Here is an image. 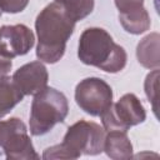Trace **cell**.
<instances>
[{"instance_id": "ac0fdd59", "label": "cell", "mask_w": 160, "mask_h": 160, "mask_svg": "<svg viewBox=\"0 0 160 160\" xmlns=\"http://www.w3.org/2000/svg\"><path fill=\"white\" fill-rule=\"evenodd\" d=\"M11 66H12L11 59H8V58H4V56H0V76L6 75V74L11 70Z\"/></svg>"}, {"instance_id": "6da1fadb", "label": "cell", "mask_w": 160, "mask_h": 160, "mask_svg": "<svg viewBox=\"0 0 160 160\" xmlns=\"http://www.w3.org/2000/svg\"><path fill=\"white\" fill-rule=\"evenodd\" d=\"M75 21L56 2L46 5L36 16V56L46 64L58 62L65 54L66 42L72 35Z\"/></svg>"}, {"instance_id": "7c38bea8", "label": "cell", "mask_w": 160, "mask_h": 160, "mask_svg": "<svg viewBox=\"0 0 160 160\" xmlns=\"http://www.w3.org/2000/svg\"><path fill=\"white\" fill-rule=\"evenodd\" d=\"M22 99L24 94L18 89L12 78L0 76V119L8 115Z\"/></svg>"}, {"instance_id": "2e32d148", "label": "cell", "mask_w": 160, "mask_h": 160, "mask_svg": "<svg viewBox=\"0 0 160 160\" xmlns=\"http://www.w3.org/2000/svg\"><path fill=\"white\" fill-rule=\"evenodd\" d=\"M29 4V0H0V11L8 14L21 12Z\"/></svg>"}, {"instance_id": "7a4b0ae2", "label": "cell", "mask_w": 160, "mask_h": 160, "mask_svg": "<svg viewBox=\"0 0 160 160\" xmlns=\"http://www.w3.org/2000/svg\"><path fill=\"white\" fill-rule=\"evenodd\" d=\"M78 56L85 65L111 74L121 71L128 61L125 49L101 28H89L82 31L79 39Z\"/></svg>"}, {"instance_id": "ba28073f", "label": "cell", "mask_w": 160, "mask_h": 160, "mask_svg": "<svg viewBox=\"0 0 160 160\" xmlns=\"http://www.w3.org/2000/svg\"><path fill=\"white\" fill-rule=\"evenodd\" d=\"M35 44L34 32L24 24L0 28V56L14 59L28 54Z\"/></svg>"}, {"instance_id": "5b68a950", "label": "cell", "mask_w": 160, "mask_h": 160, "mask_svg": "<svg viewBox=\"0 0 160 160\" xmlns=\"http://www.w3.org/2000/svg\"><path fill=\"white\" fill-rule=\"evenodd\" d=\"M105 131H126L135 125L145 121L146 111L135 94L122 95L115 104H111L100 116Z\"/></svg>"}, {"instance_id": "3957f363", "label": "cell", "mask_w": 160, "mask_h": 160, "mask_svg": "<svg viewBox=\"0 0 160 160\" xmlns=\"http://www.w3.org/2000/svg\"><path fill=\"white\" fill-rule=\"evenodd\" d=\"M105 130L96 122L79 120L69 126L59 145L44 150L42 159H78L81 155H99L104 151Z\"/></svg>"}, {"instance_id": "4fadbf2b", "label": "cell", "mask_w": 160, "mask_h": 160, "mask_svg": "<svg viewBox=\"0 0 160 160\" xmlns=\"http://www.w3.org/2000/svg\"><path fill=\"white\" fill-rule=\"evenodd\" d=\"M119 21L124 30L132 35L145 32L146 30H149L151 25L150 15L145 8L128 14H119Z\"/></svg>"}, {"instance_id": "52a82bcc", "label": "cell", "mask_w": 160, "mask_h": 160, "mask_svg": "<svg viewBox=\"0 0 160 160\" xmlns=\"http://www.w3.org/2000/svg\"><path fill=\"white\" fill-rule=\"evenodd\" d=\"M78 106L91 116H101L112 104V89L100 78H86L75 88Z\"/></svg>"}, {"instance_id": "d6986e66", "label": "cell", "mask_w": 160, "mask_h": 160, "mask_svg": "<svg viewBox=\"0 0 160 160\" xmlns=\"http://www.w3.org/2000/svg\"><path fill=\"white\" fill-rule=\"evenodd\" d=\"M0 16H1V11H0Z\"/></svg>"}, {"instance_id": "5bb4252c", "label": "cell", "mask_w": 160, "mask_h": 160, "mask_svg": "<svg viewBox=\"0 0 160 160\" xmlns=\"http://www.w3.org/2000/svg\"><path fill=\"white\" fill-rule=\"evenodd\" d=\"M54 2L60 5L75 22L89 16L95 5L94 0H55Z\"/></svg>"}, {"instance_id": "8fae6325", "label": "cell", "mask_w": 160, "mask_h": 160, "mask_svg": "<svg viewBox=\"0 0 160 160\" xmlns=\"http://www.w3.org/2000/svg\"><path fill=\"white\" fill-rule=\"evenodd\" d=\"M159 40L158 32H151L146 35L136 48L138 61L146 69H158L160 65L159 59Z\"/></svg>"}, {"instance_id": "30bf717a", "label": "cell", "mask_w": 160, "mask_h": 160, "mask_svg": "<svg viewBox=\"0 0 160 160\" xmlns=\"http://www.w3.org/2000/svg\"><path fill=\"white\" fill-rule=\"evenodd\" d=\"M104 151L110 159L125 160L132 156V144L129 140L126 131L111 130L105 134Z\"/></svg>"}, {"instance_id": "8992f818", "label": "cell", "mask_w": 160, "mask_h": 160, "mask_svg": "<svg viewBox=\"0 0 160 160\" xmlns=\"http://www.w3.org/2000/svg\"><path fill=\"white\" fill-rule=\"evenodd\" d=\"M0 146L2 148L6 159L9 160H29L39 159L28 128L19 118H10L0 121Z\"/></svg>"}, {"instance_id": "9a60e30c", "label": "cell", "mask_w": 160, "mask_h": 160, "mask_svg": "<svg viewBox=\"0 0 160 160\" xmlns=\"http://www.w3.org/2000/svg\"><path fill=\"white\" fill-rule=\"evenodd\" d=\"M158 78H159V70L155 69L152 72L148 74L146 79H145V94L149 99V101H151L152 108H154V112L156 114V86H158Z\"/></svg>"}, {"instance_id": "9c48e42d", "label": "cell", "mask_w": 160, "mask_h": 160, "mask_svg": "<svg viewBox=\"0 0 160 160\" xmlns=\"http://www.w3.org/2000/svg\"><path fill=\"white\" fill-rule=\"evenodd\" d=\"M49 74L41 61H31L20 66L12 75V81L24 95H35L46 88Z\"/></svg>"}, {"instance_id": "277c9868", "label": "cell", "mask_w": 160, "mask_h": 160, "mask_svg": "<svg viewBox=\"0 0 160 160\" xmlns=\"http://www.w3.org/2000/svg\"><path fill=\"white\" fill-rule=\"evenodd\" d=\"M69 112L66 96L54 89L46 86L40 92L35 94L30 110V132L34 136H40L49 132L56 124L64 122Z\"/></svg>"}, {"instance_id": "e0dca14e", "label": "cell", "mask_w": 160, "mask_h": 160, "mask_svg": "<svg viewBox=\"0 0 160 160\" xmlns=\"http://www.w3.org/2000/svg\"><path fill=\"white\" fill-rule=\"evenodd\" d=\"M119 14H128L138 11L144 8V0H115Z\"/></svg>"}]
</instances>
